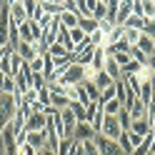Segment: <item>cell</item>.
<instances>
[{
	"label": "cell",
	"mask_w": 155,
	"mask_h": 155,
	"mask_svg": "<svg viewBox=\"0 0 155 155\" xmlns=\"http://www.w3.org/2000/svg\"><path fill=\"white\" fill-rule=\"evenodd\" d=\"M68 35H70V40H73V45H75V50H78L83 43H88V35H85L80 28H73V30H68Z\"/></svg>",
	"instance_id": "44dd1931"
},
{
	"label": "cell",
	"mask_w": 155,
	"mask_h": 155,
	"mask_svg": "<svg viewBox=\"0 0 155 155\" xmlns=\"http://www.w3.org/2000/svg\"><path fill=\"white\" fill-rule=\"evenodd\" d=\"M118 145H120V153L123 155H133V143H130V135L128 133H120V138H118Z\"/></svg>",
	"instance_id": "7402d4cb"
},
{
	"label": "cell",
	"mask_w": 155,
	"mask_h": 155,
	"mask_svg": "<svg viewBox=\"0 0 155 155\" xmlns=\"http://www.w3.org/2000/svg\"><path fill=\"white\" fill-rule=\"evenodd\" d=\"M83 88H85V93H88L90 103H100V88H98L93 80H90V83H83Z\"/></svg>",
	"instance_id": "603a6c76"
},
{
	"label": "cell",
	"mask_w": 155,
	"mask_h": 155,
	"mask_svg": "<svg viewBox=\"0 0 155 155\" xmlns=\"http://www.w3.org/2000/svg\"><path fill=\"white\" fill-rule=\"evenodd\" d=\"M115 98H118V103H123V108L128 105V85H125V80L115 83Z\"/></svg>",
	"instance_id": "ffe728a7"
},
{
	"label": "cell",
	"mask_w": 155,
	"mask_h": 155,
	"mask_svg": "<svg viewBox=\"0 0 155 155\" xmlns=\"http://www.w3.org/2000/svg\"><path fill=\"white\" fill-rule=\"evenodd\" d=\"M143 25H145V20H143V18H138V15H130L128 18V20H125V30H140L143 33Z\"/></svg>",
	"instance_id": "484cf974"
},
{
	"label": "cell",
	"mask_w": 155,
	"mask_h": 155,
	"mask_svg": "<svg viewBox=\"0 0 155 155\" xmlns=\"http://www.w3.org/2000/svg\"><path fill=\"white\" fill-rule=\"evenodd\" d=\"M25 5V13H28V20H40L43 18V8H40V0H23Z\"/></svg>",
	"instance_id": "52a82bcc"
},
{
	"label": "cell",
	"mask_w": 155,
	"mask_h": 155,
	"mask_svg": "<svg viewBox=\"0 0 155 155\" xmlns=\"http://www.w3.org/2000/svg\"><path fill=\"white\" fill-rule=\"evenodd\" d=\"M28 90H30V65H25L23 70L15 75V93L25 95Z\"/></svg>",
	"instance_id": "3957f363"
},
{
	"label": "cell",
	"mask_w": 155,
	"mask_h": 155,
	"mask_svg": "<svg viewBox=\"0 0 155 155\" xmlns=\"http://www.w3.org/2000/svg\"><path fill=\"white\" fill-rule=\"evenodd\" d=\"M48 53L53 55V60H60V58H68V55H70V53H68V50H65V48H63L60 43H53L50 48H48Z\"/></svg>",
	"instance_id": "f1b7e54d"
},
{
	"label": "cell",
	"mask_w": 155,
	"mask_h": 155,
	"mask_svg": "<svg viewBox=\"0 0 155 155\" xmlns=\"http://www.w3.org/2000/svg\"><path fill=\"white\" fill-rule=\"evenodd\" d=\"M18 155H38V150L35 148H30V145H20V148H18Z\"/></svg>",
	"instance_id": "74e56055"
},
{
	"label": "cell",
	"mask_w": 155,
	"mask_h": 155,
	"mask_svg": "<svg viewBox=\"0 0 155 155\" xmlns=\"http://www.w3.org/2000/svg\"><path fill=\"white\" fill-rule=\"evenodd\" d=\"M78 28L90 38L93 33H98V20H95V18H80V20H78Z\"/></svg>",
	"instance_id": "5bb4252c"
},
{
	"label": "cell",
	"mask_w": 155,
	"mask_h": 155,
	"mask_svg": "<svg viewBox=\"0 0 155 155\" xmlns=\"http://www.w3.org/2000/svg\"><path fill=\"white\" fill-rule=\"evenodd\" d=\"M28 65H30V70H33V73H43V55H38L35 60H33V63H28Z\"/></svg>",
	"instance_id": "8d00e7d4"
},
{
	"label": "cell",
	"mask_w": 155,
	"mask_h": 155,
	"mask_svg": "<svg viewBox=\"0 0 155 155\" xmlns=\"http://www.w3.org/2000/svg\"><path fill=\"white\" fill-rule=\"evenodd\" d=\"M0 95H3V93H0Z\"/></svg>",
	"instance_id": "ee69618b"
},
{
	"label": "cell",
	"mask_w": 155,
	"mask_h": 155,
	"mask_svg": "<svg viewBox=\"0 0 155 155\" xmlns=\"http://www.w3.org/2000/svg\"><path fill=\"white\" fill-rule=\"evenodd\" d=\"M118 125H120V130H123V133H128V130H130V125H133V118H130V113L125 110V108L118 113Z\"/></svg>",
	"instance_id": "cb8c5ba5"
},
{
	"label": "cell",
	"mask_w": 155,
	"mask_h": 155,
	"mask_svg": "<svg viewBox=\"0 0 155 155\" xmlns=\"http://www.w3.org/2000/svg\"><path fill=\"white\" fill-rule=\"evenodd\" d=\"M138 98H140L145 105H150V103H153V98H155V88H153V83H143V85H140Z\"/></svg>",
	"instance_id": "e0dca14e"
},
{
	"label": "cell",
	"mask_w": 155,
	"mask_h": 155,
	"mask_svg": "<svg viewBox=\"0 0 155 155\" xmlns=\"http://www.w3.org/2000/svg\"><path fill=\"white\" fill-rule=\"evenodd\" d=\"M70 110H73V115H75V120H78V123H88L85 105H80V103H70Z\"/></svg>",
	"instance_id": "4316f807"
},
{
	"label": "cell",
	"mask_w": 155,
	"mask_h": 155,
	"mask_svg": "<svg viewBox=\"0 0 155 155\" xmlns=\"http://www.w3.org/2000/svg\"><path fill=\"white\" fill-rule=\"evenodd\" d=\"M95 85H98L100 90H105V88H110L113 85V80H110V75L105 73V70H100V73H95V80H93Z\"/></svg>",
	"instance_id": "83f0119b"
},
{
	"label": "cell",
	"mask_w": 155,
	"mask_h": 155,
	"mask_svg": "<svg viewBox=\"0 0 155 155\" xmlns=\"http://www.w3.org/2000/svg\"><path fill=\"white\" fill-rule=\"evenodd\" d=\"M0 155H5V145H3V138H0Z\"/></svg>",
	"instance_id": "7bdbcfd3"
},
{
	"label": "cell",
	"mask_w": 155,
	"mask_h": 155,
	"mask_svg": "<svg viewBox=\"0 0 155 155\" xmlns=\"http://www.w3.org/2000/svg\"><path fill=\"white\" fill-rule=\"evenodd\" d=\"M133 15L143 18V0H133ZM143 20H145V18H143Z\"/></svg>",
	"instance_id": "f35d334b"
},
{
	"label": "cell",
	"mask_w": 155,
	"mask_h": 155,
	"mask_svg": "<svg viewBox=\"0 0 155 155\" xmlns=\"http://www.w3.org/2000/svg\"><path fill=\"white\" fill-rule=\"evenodd\" d=\"M118 8H120V0H108V15H105V20L115 23V18H118Z\"/></svg>",
	"instance_id": "f546056e"
},
{
	"label": "cell",
	"mask_w": 155,
	"mask_h": 155,
	"mask_svg": "<svg viewBox=\"0 0 155 155\" xmlns=\"http://www.w3.org/2000/svg\"><path fill=\"white\" fill-rule=\"evenodd\" d=\"M15 53L20 55V58H23L25 63H33L35 58L40 55V53H38V45H33V43H18V48H15Z\"/></svg>",
	"instance_id": "5b68a950"
},
{
	"label": "cell",
	"mask_w": 155,
	"mask_h": 155,
	"mask_svg": "<svg viewBox=\"0 0 155 155\" xmlns=\"http://www.w3.org/2000/svg\"><path fill=\"white\" fill-rule=\"evenodd\" d=\"M140 30H125V40H128L130 45H138V40H140Z\"/></svg>",
	"instance_id": "d590c367"
},
{
	"label": "cell",
	"mask_w": 155,
	"mask_h": 155,
	"mask_svg": "<svg viewBox=\"0 0 155 155\" xmlns=\"http://www.w3.org/2000/svg\"><path fill=\"white\" fill-rule=\"evenodd\" d=\"M120 110H123V103H118V98H115V100H108V103L103 105V113L108 115V118H118Z\"/></svg>",
	"instance_id": "d6986e66"
},
{
	"label": "cell",
	"mask_w": 155,
	"mask_h": 155,
	"mask_svg": "<svg viewBox=\"0 0 155 155\" xmlns=\"http://www.w3.org/2000/svg\"><path fill=\"white\" fill-rule=\"evenodd\" d=\"M128 133H135L138 138H145V135L150 133V123L148 120H133V125H130Z\"/></svg>",
	"instance_id": "9a60e30c"
},
{
	"label": "cell",
	"mask_w": 155,
	"mask_h": 155,
	"mask_svg": "<svg viewBox=\"0 0 155 155\" xmlns=\"http://www.w3.org/2000/svg\"><path fill=\"white\" fill-rule=\"evenodd\" d=\"M38 103H40L43 108H50V90H48V88L38 93Z\"/></svg>",
	"instance_id": "e575fe53"
},
{
	"label": "cell",
	"mask_w": 155,
	"mask_h": 155,
	"mask_svg": "<svg viewBox=\"0 0 155 155\" xmlns=\"http://www.w3.org/2000/svg\"><path fill=\"white\" fill-rule=\"evenodd\" d=\"M93 138H95V130L90 128V123H78L75 125V140L85 143V140H93Z\"/></svg>",
	"instance_id": "8fae6325"
},
{
	"label": "cell",
	"mask_w": 155,
	"mask_h": 155,
	"mask_svg": "<svg viewBox=\"0 0 155 155\" xmlns=\"http://www.w3.org/2000/svg\"><path fill=\"white\" fill-rule=\"evenodd\" d=\"M73 150H75V138H65L58 145V155H73Z\"/></svg>",
	"instance_id": "d4e9b609"
},
{
	"label": "cell",
	"mask_w": 155,
	"mask_h": 155,
	"mask_svg": "<svg viewBox=\"0 0 155 155\" xmlns=\"http://www.w3.org/2000/svg\"><path fill=\"white\" fill-rule=\"evenodd\" d=\"M108 100H115V83L110 85V88H105V90H100V105H105Z\"/></svg>",
	"instance_id": "1f68e13d"
},
{
	"label": "cell",
	"mask_w": 155,
	"mask_h": 155,
	"mask_svg": "<svg viewBox=\"0 0 155 155\" xmlns=\"http://www.w3.org/2000/svg\"><path fill=\"white\" fill-rule=\"evenodd\" d=\"M3 83H5V75L0 73V93H3Z\"/></svg>",
	"instance_id": "b9f144b4"
},
{
	"label": "cell",
	"mask_w": 155,
	"mask_h": 155,
	"mask_svg": "<svg viewBox=\"0 0 155 155\" xmlns=\"http://www.w3.org/2000/svg\"><path fill=\"white\" fill-rule=\"evenodd\" d=\"M133 15V0H120V8H118V18H115V25H125V20Z\"/></svg>",
	"instance_id": "ba28073f"
},
{
	"label": "cell",
	"mask_w": 155,
	"mask_h": 155,
	"mask_svg": "<svg viewBox=\"0 0 155 155\" xmlns=\"http://www.w3.org/2000/svg\"><path fill=\"white\" fill-rule=\"evenodd\" d=\"M128 113H130V118H133V120H148V105H145L140 98H135V100L130 103Z\"/></svg>",
	"instance_id": "8992f818"
},
{
	"label": "cell",
	"mask_w": 155,
	"mask_h": 155,
	"mask_svg": "<svg viewBox=\"0 0 155 155\" xmlns=\"http://www.w3.org/2000/svg\"><path fill=\"white\" fill-rule=\"evenodd\" d=\"M93 143L98 145V153H100V155H123V153H120L118 140H108L105 135H95Z\"/></svg>",
	"instance_id": "6da1fadb"
},
{
	"label": "cell",
	"mask_w": 155,
	"mask_h": 155,
	"mask_svg": "<svg viewBox=\"0 0 155 155\" xmlns=\"http://www.w3.org/2000/svg\"><path fill=\"white\" fill-rule=\"evenodd\" d=\"M135 48H140V50L150 58V55L155 53V40H153V38H148V35H140V40H138V45H135Z\"/></svg>",
	"instance_id": "ac0fdd59"
},
{
	"label": "cell",
	"mask_w": 155,
	"mask_h": 155,
	"mask_svg": "<svg viewBox=\"0 0 155 155\" xmlns=\"http://www.w3.org/2000/svg\"><path fill=\"white\" fill-rule=\"evenodd\" d=\"M58 20H60V25L65 28V30H73V28H78V20H80V18H78L75 13H68V10H63L60 15H58Z\"/></svg>",
	"instance_id": "4fadbf2b"
},
{
	"label": "cell",
	"mask_w": 155,
	"mask_h": 155,
	"mask_svg": "<svg viewBox=\"0 0 155 155\" xmlns=\"http://www.w3.org/2000/svg\"><path fill=\"white\" fill-rule=\"evenodd\" d=\"M40 8H43V13H45V15H53V18H58V15L65 10L60 0H40Z\"/></svg>",
	"instance_id": "9c48e42d"
},
{
	"label": "cell",
	"mask_w": 155,
	"mask_h": 155,
	"mask_svg": "<svg viewBox=\"0 0 155 155\" xmlns=\"http://www.w3.org/2000/svg\"><path fill=\"white\" fill-rule=\"evenodd\" d=\"M40 155H58V153H53V150H48V148H45V150H40Z\"/></svg>",
	"instance_id": "60d3db41"
},
{
	"label": "cell",
	"mask_w": 155,
	"mask_h": 155,
	"mask_svg": "<svg viewBox=\"0 0 155 155\" xmlns=\"http://www.w3.org/2000/svg\"><path fill=\"white\" fill-rule=\"evenodd\" d=\"M105 63H108V53H105V48H95V55H93V60H90L88 68H93L95 73H100L103 68H105Z\"/></svg>",
	"instance_id": "30bf717a"
},
{
	"label": "cell",
	"mask_w": 155,
	"mask_h": 155,
	"mask_svg": "<svg viewBox=\"0 0 155 155\" xmlns=\"http://www.w3.org/2000/svg\"><path fill=\"white\" fill-rule=\"evenodd\" d=\"M110 58H113L115 63H118V68H125V65L133 60V58H130V53H115V55H110Z\"/></svg>",
	"instance_id": "d6a6232c"
},
{
	"label": "cell",
	"mask_w": 155,
	"mask_h": 155,
	"mask_svg": "<svg viewBox=\"0 0 155 155\" xmlns=\"http://www.w3.org/2000/svg\"><path fill=\"white\" fill-rule=\"evenodd\" d=\"M45 88H48L45 75H43V73H33V70H30V90H38V93H40V90H45Z\"/></svg>",
	"instance_id": "2e32d148"
},
{
	"label": "cell",
	"mask_w": 155,
	"mask_h": 155,
	"mask_svg": "<svg viewBox=\"0 0 155 155\" xmlns=\"http://www.w3.org/2000/svg\"><path fill=\"white\" fill-rule=\"evenodd\" d=\"M120 125H118V118H108L105 115V120H103V130L98 133V135H105L108 140H118L120 138Z\"/></svg>",
	"instance_id": "7a4b0ae2"
},
{
	"label": "cell",
	"mask_w": 155,
	"mask_h": 155,
	"mask_svg": "<svg viewBox=\"0 0 155 155\" xmlns=\"http://www.w3.org/2000/svg\"><path fill=\"white\" fill-rule=\"evenodd\" d=\"M143 35H148V38H153V40H155V18H153V20H145Z\"/></svg>",
	"instance_id": "836d02e7"
},
{
	"label": "cell",
	"mask_w": 155,
	"mask_h": 155,
	"mask_svg": "<svg viewBox=\"0 0 155 155\" xmlns=\"http://www.w3.org/2000/svg\"><path fill=\"white\" fill-rule=\"evenodd\" d=\"M93 5V18L95 20H105V15H108V0H90Z\"/></svg>",
	"instance_id": "7c38bea8"
},
{
	"label": "cell",
	"mask_w": 155,
	"mask_h": 155,
	"mask_svg": "<svg viewBox=\"0 0 155 155\" xmlns=\"http://www.w3.org/2000/svg\"><path fill=\"white\" fill-rule=\"evenodd\" d=\"M10 20L18 23V25H23L28 20V13H25L23 0H10Z\"/></svg>",
	"instance_id": "277c9868"
},
{
	"label": "cell",
	"mask_w": 155,
	"mask_h": 155,
	"mask_svg": "<svg viewBox=\"0 0 155 155\" xmlns=\"http://www.w3.org/2000/svg\"><path fill=\"white\" fill-rule=\"evenodd\" d=\"M145 65H148V68H150V70L155 73V53H153V55L148 58V63H145Z\"/></svg>",
	"instance_id": "ab89813d"
},
{
	"label": "cell",
	"mask_w": 155,
	"mask_h": 155,
	"mask_svg": "<svg viewBox=\"0 0 155 155\" xmlns=\"http://www.w3.org/2000/svg\"><path fill=\"white\" fill-rule=\"evenodd\" d=\"M143 18L145 20L155 18V0H143Z\"/></svg>",
	"instance_id": "4dcf8cb0"
}]
</instances>
